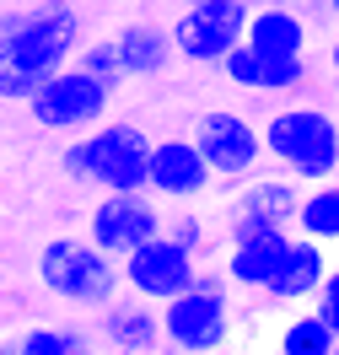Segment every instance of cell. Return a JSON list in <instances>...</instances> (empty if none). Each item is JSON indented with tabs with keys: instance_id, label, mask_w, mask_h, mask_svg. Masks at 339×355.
<instances>
[{
	"instance_id": "1",
	"label": "cell",
	"mask_w": 339,
	"mask_h": 355,
	"mask_svg": "<svg viewBox=\"0 0 339 355\" xmlns=\"http://www.w3.org/2000/svg\"><path fill=\"white\" fill-rule=\"evenodd\" d=\"M81 38H87V33H81V6H76V0L22 6V11H17V27H11L6 65H0V97L27 103L54 70H65L70 60H76Z\"/></svg>"
},
{
	"instance_id": "2",
	"label": "cell",
	"mask_w": 339,
	"mask_h": 355,
	"mask_svg": "<svg viewBox=\"0 0 339 355\" xmlns=\"http://www.w3.org/2000/svg\"><path fill=\"white\" fill-rule=\"evenodd\" d=\"M146 156H151V135L124 119H97L60 151V167L76 183L92 189H146Z\"/></svg>"
},
{
	"instance_id": "3",
	"label": "cell",
	"mask_w": 339,
	"mask_h": 355,
	"mask_svg": "<svg viewBox=\"0 0 339 355\" xmlns=\"http://www.w3.org/2000/svg\"><path fill=\"white\" fill-rule=\"evenodd\" d=\"M259 135H264V156L302 183H323L339 173V113L318 108V103L275 108Z\"/></svg>"
},
{
	"instance_id": "4",
	"label": "cell",
	"mask_w": 339,
	"mask_h": 355,
	"mask_svg": "<svg viewBox=\"0 0 339 355\" xmlns=\"http://www.w3.org/2000/svg\"><path fill=\"white\" fill-rule=\"evenodd\" d=\"M237 329V307H232V286L221 269H205L162 302V350H183V355H205L221 350Z\"/></svg>"
},
{
	"instance_id": "5",
	"label": "cell",
	"mask_w": 339,
	"mask_h": 355,
	"mask_svg": "<svg viewBox=\"0 0 339 355\" xmlns=\"http://www.w3.org/2000/svg\"><path fill=\"white\" fill-rule=\"evenodd\" d=\"M38 286L76 307H103L108 296L124 291V275L119 259L103 253L92 237H49L38 253Z\"/></svg>"
},
{
	"instance_id": "6",
	"label": "cell",
	"mask_w": 339,
	"mask_h": 355,
	"mask_svg": "<svg viewBox=\"0 0 339 355\" xmlns=\"http://www.w3.org/2000/svg\"><path fill=\"white\" fill-rule=\"evenodd\" d=\"M189 140L200 146V156H205V167L216 173V183H243V178H253L264 167V135H259V124L243 119V113H232V108L200 113Z\"/></svg>"
},
{
	"instance_id": "7",
	"label": "cell",
	"mask_w": 339,
	"mask_h": 355,
	"mask_svg": "<svg viewBox=\"0 0 339 355\" xmlns=\"http://www.w3.org/2000/svg\"><path fill=\"white\" fill-rule=\"evenodd\" d=\"M248 0H189L173 22V49L189 65H216L248 33Z\"/></svg>"
},
{
	"instance_id": "8",
	"label": "cell",
	"mask_w": 339,
	"mask_h": 355,
	"mask_svg": "<svg viewBox=\"0 0 339 355\" xmlns=\"http://www.w3.org/2000/svg\"><path fill=\"white\" fill-rule=\"evenodd\" d=\"M108 103H113L108 87H97L81 65H65V70H54L44 87L27 97V113H33L44 130L81 135V130H92V124L108 113Z\"/></svg>"
},
{
	"instance_id": "9",
	"label": "cell",
	"mask_w": 339,
	"mask_h": 355,
	"mask_svg": "<svg viewBox=\"0 0 339 355\" xmlns=\"http://www.w3.org/2000/svg\"><path fill=\"white\" fill-rule=\"evenodd\" d=\"M119 275H124V291H135L146 302H167V296H178L200 275V253L183 248L178 237L157 232V237H146L140 248H130L119 259Z\"/></svg>"
},
{
	"instance_id": "10",
	"label": "cell",
	"mask_w": 339,
	"mask_h": 355,
	"mask_svg": "<svg viewBox=\"0 0 339 355\" xmlns=\"http://www.w3.org/2000/svg\"><path fill=\"white\" fill-rule=\"evenodd\" d=\"M157 232H162V205L146 189H108L87 216V237L113 259H124L130 248H140Z\"/></svg>"
},
{
	"instance_id": "11",
	"label": "cell",
	"mask_w": 339,
	"mask_h": 355,
	"mask_svg": "<svg viewBox=\"0 0 339 355\" xmlns=\"http://www.w3.org/2000/svg\"><path fill=\"white\" fill-rule=\"evenodd\" d=\"M210 183H216V173L205 167L200 146H194L189 135L151 140V156H146V194H157V200H200Z\"/></svg>"
},
{
	"instance_id": "12",
	"label": "cell",
	"mask_w": 339,
	"mask_h": 355,
	"mask_svg": "<svg viewBox=\"0 0 339 355\" xmlns=\"http://www.w3.org/2000/svg\"><path fill=\"white\" fill-rule=\"evenodd\" d=\"M286 248H291V226H248V232H232V237H226V259H221L226 286L259 296V291L270 286V275L280 269Z\"/></svg>"
},
{
	"instance_id": "13",
	"label": "cell",
	"mask_w": 339,
	"mask_h": 355,
	"mask_svg": "<svg viewBox=\"0 0 339 355\" xmlns=\"http://www.w3.org/2000/svg\"><path fill=\"white\" fill-rule=\"evenodd\" d=\"M296 200H302V178L291 173H253L237 183V200L226 205V237L248 232V226H291Z\"/></svg>"
},
{
	"instance_id": "14",
	"label": "cell",
	"mask_w": 339,
	"mask_h": 355,
	"mask_svg": "<svg viewBox=\"0 0 339 355\" xmlns=\"http://www.w3.org/2000/svg\"><path fill=\"white\" fill-rule=\"evenodd\" d=\"M97 345L124 355H146L162 350V302H146L135 291H119L103 302V318H97Z\"/></svg>"
},
{
	"instance_id": "15",
	"label": "cell",
	"mask_w": 339,
	"mask_h": 355,
	"mask_svg": "<svg viewBox=\"0 0 339 355\" xmlns=\"http://www.w3.org/2000/svg\"><path fill=\"white\" fill-rule=\"evenodd\" d=\"M323 275H329V248L313 243V237H291L280 269L270 275V286L259 291V296L275 302V307H307L318 296V286H323Z\"/></svg>"
},
{
	"instance_id": "16",
	"label": "cell",
	"mask_w": 339,
	"mask_h": 355,
	"mask_svg": "<svg viewBox=\"0 0 339 355\" xmlns=\"http://www.w3.org/2000/svg\"><path fill=\"white\" fill-rule=\"evenodd\" d=\"M113 49H119V65H124L130 81L167 76L173 60H178V49H173V27H162V22H130V27H119Z\"/></svg>"
},
{
	"instance_id": "17",
	"label": "cell",
	"mask_w": 339,
	"mask_h": 355,
	"mask_svg": "<svg viewBox=\"0 0 339 355\" xmlns=\"http://www.w3.org/2000/svg\"><path fill=\"white\" fill-rule=\"evenodd\" d=\"M307 17L291 11V6H253L248 11V33H243V44H253L259 54H280V60H291V54H307Z\"/></svg>"
},
{
	"instance_id": "18",
	"label": "cell",
	"mask_w": 339,
	"mask_h": 355,
	"mask_svg": "<svg viewBox=\"0 0 339 355\" xmlns=\"http://www.w3.org/2000/svg\"><path fill=\"white\" fill-rule=\"evenodd\" d=\"M291 232H302V237H313V243H323V248H339V173L302 189Z\"/></svg>"
},
{
	"instance_id": "19",
	"label": "cell",
	"mask_w": 339,
	"mask_h": 355,
	"mask_svg": "<svg viewBox=\"0 0 339 355\" xmlns=\"http://www.w3.org/2000/svg\"><path fill=\"white\" fill-rule=\"evenodd\" d=\"M275 345H280L286 355H329V350H339L334 329L318 318L313 302H307V307H291V318H286L280 334H275Z\"/></svg>"
},
{
	"instance_id": "20",
	"label": "cell",
	"mask_w": 339,
	"mask_h": 355,
	"mask_svg": "<svg viewBox=\"0 0 339 355\" xmlns=\"http://www.w3.org/2000/svg\"><path fill=\"white\" fill-rule=\"evenodd\" d=\"M11 350H22V355H81V350H92V334L70 329V323H38V329L17 334Z\"/></svg>"
},
{
	"instance_id": "21",
	"label": "cell",
	"mask_w": 339,
	"mask_h": 355,
	"mask_svg": "<svg viewBox=\"0 0 339 355\" xmlns=\"http://www.w3.org/2000/svg\"><path fill=\"white\" fill-rule=\"evenodd\" d=\"M70 65H81L97 81V87H108V92H119L130 76H124V65H119V49H113V38H81V49H76V60Z\"/></svg>"
},
{
	"instance_id": "22",
	"label": "cell",
	"mask_w": 339,
	"mask_h": 355,
	"mask_svg": "<svg viewBox=\"0 0 339 355\" xmlns=\"http://www.w3.org/2000/svg\"><path fill=\"white\" fill-rule=\"evenodd\" d=\"M162 232H167V237H178L183 248H194L200 259L210 253V226H205L194 210H173V216H162Z\"/></svg>"
},
{
	"instance_id": "23",
	"label": "cell",
	"mask_w": 339,
	"mask_h": 355,
	"mask_svg": "<svg viewBox=\"0 0 339 355\" xmlns=\"http://www.w3.org/2000/svg\"><path fill=\"white\" fill-rule=\"evenodd\" d=\"M313 307L339 339V264H329V275H323V286H318V296H313Z\"/></svg>"
},
{
	"instance_id": "24",
	"label": "cell",
	"mask_w": 339,
	"mask_h": 355,
	"mask_svg": "<svg viewBox=\"0 0 339 355\" xmlns=\"http://www.w3.org/2000/svg\"><path fill=\"white\" fill-rule=\"evenodd\" d=\"M11 27H17V11L0 17V65H6V49H11Z\"/></svg>"
},
{
	"instance_id": "25",
	"label": "cell",
	"mask_w": 339,
	"mask_h": 355,
	"mask_svg": "<svg viewBox=\"0 0 339 355\" xmlns=\"http://www.w3.org/2000/svg\"><path fill=\"white\" fill-rule=\"evenodd\" d=\"M329 70H334V81H339V38L329 44Z\"/></svg>"
},
{
	"instance_id": "26",
	"label": "cell",
	"mask_w": 339,
	"mask_h": 355,
	"mask_svg": "<svg viewBox=\"0 0 339 355\" xmlns=\"http://www.w3.org/2000/svg\"><path fill=\"white\" fill-rule=\"evenodd\" d=\"M323 6H329V17H334V22H339V0H323Z\"/></svg>"
},
{
	"instance_id": "27",
	"label": "cell",
	"mask_w": 339,
	"mask_h": 355,
	"mask_svg": "<svg viewBox=\"0 0 339 355\" xmlns=\"http://www.w3.org/2000/svg\"><path fill=\"white\" fill-rule=\"evenodd\" d=\"M248 6H270V0H248Z\"/></svg>"
},
{
	"instance_id": "28",
	"label": "cell",
	"mask_w": 339,
	"mask_h": 355,
	"mask_svg": "<svg viewBox=\"0 0 339 355\" xmlns=\"http://www.w3.org/2000/svg\"><path fill=\"white\" fill-rule=\"evenodd\" d=\"M0 355H6V339H0Z\"/></svg>"
}]
</instances>
